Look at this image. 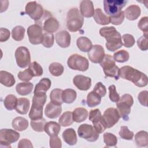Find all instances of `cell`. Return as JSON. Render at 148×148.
Masks as SVG:
<instances>
[{"instance_id": "obj_13", "label": "cell", "mask_w": 148, "mask_h": 148, "mask_svg": "<svg viewBox=\"0 0 148 148\" xmlns=\"http://www.w3.org/2000/svg\"><path fill=\"white\" fill-rule=\"evenodd\" d=\"M89 120L92 123L94 129L98 134L103 132L106 128L105 123L99 109L90 110L89 113Z\"/></svg>"}, {"instance_id": "obj_52", "label": "cell", "mask_w": 148, "mask_h": 148, "mask_svg": "<svg viewBox=\"0 0 148 148\" xmlns=\"http://www.w3.org/2000/svg\"><path fill=\"white\" fill-rule=\"evenodd\" d=\"M138 47L142 51H146L148 49L147 45V34H143L137 40Z\"/></svg>"}, {"instance_id": "obj_12", "label": "cell", "mask_w": 148, "mask_h": 148, "mask_svg": "<svg viewBox=\"0 0 148 148\" xmlns=\"http://www.w3.org/2000/svg\"><path fill=\"white\" fill-rule=\"evenodd\" d=\"M15 58L17 65L24 68L30 64L31 56L29 50L24 47H18L15 51Z\"/></svg>"}, {"instance_id": "obj_25", "label": "cell", "mask_w": 148, "mask_h": 148, "mask_svg": "<svg viewBox=\"0 0 148 148\" xmlns=\"http://www.w3.org/2000/svg\"><path fill=\"white\" fill-rule=\"evenodd\" d=\"M61 130V125L55 121H49L46 123L44 131L50 136L58 135Z\"/></svg>"}, {"instance_id": "obj_27", "label": "cell", "mask_w": 148, "mask_h": 148, "mask_svg": "<svg viewBox=\"0 0 148 148\" xmlns=\"http://www.w3.org/2000/svg\"><path fill=\"white\" fill-rule=\"evenodd\" d=\"M76 45L78 49L83 52H88L92 47L91 41L86 36H80L76 40Z\"/></svg>"}, {"instance_id": "obj_55", "label": "cell", "mask_w": 148, "mask_h": 148, "mask_svg": "<svg viewBox=\"0 0 148 148\" xmlns=\"http://www.w3.org/2000/svg\"><path fill=\"white\" fill-rule=\"evenodd\" d=\"M50 147L51 148H61L62 147V142L58 135L50 136Z\"/></svg>"}, {"instance_id": "obj_42", "label": "cell", "mask_w": 148, "mask_h": 148, "mask_svg": "<svg viewBox=\"0 0 148 148\" xmlns=\"http://www.w3.org/2000/svg\"><path fill=\"white\" fill-rule=\"evenodd\" d=\"M113 57L115 61L123 63L127 62L129 60L130 55L127 51L125 50H121L114 53Z\"/></svg>"}, {"instance_id": "obj_22", "label": "cell", "mask_w": 148, "mask_h": 148, "mask_svg": "<svg viewBox=\"0 0 148 148\" xmlns=\"http://www.w3.org/2000/svg\"><path fill=\"white\" fill-rule=\"evenodd\" d=\"M125 17L129 20H136L140 15L141 10L139 6L131 5L129 6L125 10Z\"/></svg>"}, {"instance_id": "obj_39", "label": "cell", "mask_w": 148, "mask_h": 148, "mask_svg": "<svg viewBox=\"0 0 148 148\" xmlns=\"http://www.w3.org/2000/svg\"><path fill=\"white\" fill-rule=\"evenodd\" d=\"M50 73L54 76H61L64 70L63 65L59 62H53L49 66Z\"/></svg>"}, {"instance_id": "obj_5", "label": "cell", "mask_w": 148, "mask_h": 148, "mask_svg": "<svg viewBox=\"0 0 148 148\" xmlns=\"http://www.w3.org/2000/svg\"><path fill=\"white\" fill-rule=\"evenodd\" d=\"M100 65L103 68V72L106 77H114L116 80L119 79L120 68L116 65L115 61L112 56L109 54L105 55Z\"/></svg>"}, {"instance_id": "obj_29", "label": "cell", "mask_w": 148, "mask_h": 148, "mask_svg": "<svg viewBox=\"0 0 148 148\" xmlns=\"http://www.w3.org/2000/svg\"><path fill=\"white\" fill-rule=\"evenodd\" d=\"M93 16L95 21L98 24L107 25L110 23L109 17L105 15L100 8L95 9Z\"/></svg>"}, {"instance_id": "obj_10", "label": "cell", "mask_w": 148, "mask_h": 148, "mask_svg": "<svg viewBox=\"0 0 148 148\" xmlns=\"http://www.w3.org/2000/svg\"><path fill=\"white\" fill-rule=\"evenodd\" d=\"M79 136L88 142H95L99 138V134L94 129V127L90 124H81L77 130Z\"/></svg>"}, {"instance_id": "obj_7", "label": "cell", "mask_w": 148, "mask_h": 148, "mask_svg": "<svg viewBox=\"0 0 148 148\" xmlns=\"http://www.w3.org/2000/svg\"><path fill=\"white\" fill-rule=\"evenodd\" d=\"M67 64L71 69L82 72L87 71L89 66L88 60L86 57L77 54L71 55L68 59Z\"/></svg>"}, {"instance_id": "obj_16", "label": "cell", "mask_w": 148, "mask_h": 148, "mask_svg": "<svg viewBox=\"0 0 148 148\" xmlns=\"http://www.w3.org/2000/svg\"><path fill=\"white\" fill-rule=\"evenodd\" d=\"M103 47L99 45H95L92 46L88 52L89 60L93 63H101L105 56Z\"/></svg>"}, {"instance_id": "obj_18", "label": "cell", "mask_w": 148, "mask_h": 148, "mask_svg": "<svg viewBox=\"0 0 148 148\" xmlns=\"http://www.w3.org/2000/svg\"><path fill=\"white\" fill-rule=\"evenodd\" d=\"M55 39L56 43L61 47L66 48L70 46L71 35L69 33L65 30H62L57 32Z\"/></svg>"}, {"instance_id": "obj_20", "label": "cell", "mask_w": 148, "mask_h": 148, "mask_svg": "<svg viewBox=\"0 0 148 148\" xmlns=\"http://www.w3.org/2000/svg\"><path fill=\"white\" fill-rule=\"evenodd\" d=\"M80 12L85 17H91L94 14L93 3L90 0H84L80 3Z\"/></svg>"}, {"instance_id": "obj_23", "label": "cell", "mask_w": 148, "mask_h": 148, "mask_svg": "<svg viewBox=\"0 0 148 148\" xmlns=\"http://www.w3.org/2000/svg\"><path fill=\"white\" fill-rule=\"evenodd\" d=\"M0 82L3 86L6 87H10L14 84L16 80L14 77V76L12 73L7 71H0Z\"/></svg>"}, {"instance_id": "obj_32", "label": "cell", "mask_w": 148, "mask_h": 148, "mask_svg": "<svg viewBox=\"0 0 148 148\" xmlns=\"http://www.w3.org/2000/svg\"><path fill=\"white\" fill-rule=\"evenodd\" d=\"M147 132L145 131H140L135 135V141L139 147H146L148 145Z\"/></svg>"}, {"instance_id": "obj_35", "label": "cell", "mask_w": 148, "mask_h": 148, "mask_svg": "<svg viewBox=\"0 0 148 148\" xmlns=\"http://www.w3.org/2000/svg\"><path fill=\"white\" fill-rule=\"evenodd\" d=\"M63 90L60 88L53 89L50 94V99L51 102L54 104L61 105L63 103L62 94Z\"/></svg>"}, {"instance_id": "obj_17", "label": "cell", "mask_w": 148, "mask_h": 148, "mask_svg": "<svg viewBox=\"0 0 148 148\" xmlns=\"http://www.w3.org/2000/svg\"><path fill=\"white\" fill-rule=\"evenodd\" d=\"M73 83L79 90L87 91L91 86V79L89 77L78 75L73 77Z\"/></svg>"}, {"instance_id": "obj_1", "label": "cell", "mask_w": 148, "mask_h": 148, "mask_svg": "<svg viewBox=\"0 0 148 148\" xmlns=\"http://www.w3.org/2000/svg\"><path fill=\"white\" fill-rule=\"evenodd\" d=\"M119 77L131 81L136 86L143 87L147 86L148 78L144 73L131 66H124L119 69Z\"/></svg>"}, {"instance_id": "obj_48", "label": "cell", "mask_w": 148, "mask_h": 148, "mask_svg": "<svg viewBox=\"0 0 148 148\" xmlns=\"http://www.w3.org/2000/svg\"><path fill=\"white\" fill-rule=\"evenodd\" d=\"M121 40L124 46L127 48L131 47L135 43L134 36L132 35L128 34H124L121 37Z\"/></svg>"}, {"instance_id": "obj_51", "label": "cell", "mask_w": 148, "mask_h": 148, "mask_svg": "<svg viewBox=\"0 0 148 148\" xmlns=\"http://www.w3.org/2000/svg\"><path fill=\"white\" fill-rule=\"evenodd\" d=\"M109 91V99L113 102H117L120 99V95L116 91L114 85H111L108 88Z\"/></svg>"}, {"instance_id": "obj_44", "label": "cell", "mask_w": 148, "mask_h": 148, "mask_svg": "<svg viewBox=\"0 0 148 148\" xmlns=\"http://www.w3.org/2000/svg\"><path fill=\"white\" fill-rule=\"evenodd\" d=\"M29 69L30 70L33 76H40L42 75L43 71L42 67L36 61H34L28 65Z\"/></svg>"}, {"instance_id": "obj_31", "label": "cell", "mask_w": 148, "mask_h": 148, "mask_svg": "<svg viewBox=\"0 0 148 148\" xmlns=\"http://www.w3.org/2000/svg\"><path fill=\"white\" fill-rule=\"evenodd\" d=\"M34 94V95L32 98V106L38 108H43V106L47 99L46 92H37Z\"/></svg>"}, {"instance_id": "obj_21", "label": "cell", "mask_w": 148, "mask_h": 148, "mask_svg": "<svg viewBox=\"0 0 148 148\" xmlns=\"http://www.w3.org/2000/svg\"><path fill=\"white\" fill-rule=\"evenodd\" d=\"M64 140L69 145L73 146L76 144L77 139L76 131L72 128L66 129L62 135Z\"/></svg>"}, {"instance_id": "obj_40", "label": "cell", "mask_w": 148, "mask_h": 148, "mask_svg": "<svg viewBox=\"0 0 148 148\" xmlns=\"http://www.w3.org/2000/svg\"><path fill=\"white\" fill-rule=\"evenodd\" d=\"M25 29L21 25H17L13 28L12 31V37L16 41H20L24 38Z\"/></svg>"}, {"instance_id": "obj_4", "label": "cell", "mask_w": 148, "mask_h": 148, "mask_svg": "<svg viewBox=\"0 0 148 148\" xmlns=\"http://www.w3.org/2000/svg\"><path fill=\"white\" fill-rule=\"evenodd\" d=\"M117 110L119 113L120 117L125 121L129 119V114L131 112V107L134 103V99L130 94H125L120 98L119 101L116 102Z\"/></svg>"}, {"instance_id": "obj_2", "label": "cell", "mask_w": 148, "mask_h": 148, "mask_svg": "<svg viewBox=\"0 0 148 148\" xmlns=\"http://www.w3.org/2000/svg\"><path fill=\"white\" fill-rule=\"evenodd\" d=\"M99 34L106 40V47L110 51H114L122 47L120 34L114 27H104L99 29Z\"/></svg>"}, {"instance_id": "obj_49", "label": "cell", "mask_w": 148, "mask_h": 148, "mask_svg": "<svg viewBox=\"0 0 148 148\" xmlns=\"http://www.w3.org/2000/svg\"><path fill=\"white\" fill-rule=\"evenodd\" d=\"M110 18V22L116 25H118L121 24L124 19V12L121 10L120 13H119L113 16H109Z\"/></svg>"}, {"instance_id": "obj_3", "label": "cell", "mask_w": 148, "mask_h": 148, "mask_svg": "<svg viewBox=\"0 0 148 148\" xmlns=\"http://www.w3.org/2000/svg\"><path fill=\"white\" fill-rule=\"evenodd\" d=\"M84 23L83 16L77 8H72L68 12L66 16V28L72 32L80 30Z\"/></svg>"}, {"instance_id": "obj_9", "label": "cell", "mask_w": 148, "mask_h": 148, "mask_svg": "<svg viewBox=\"0 0 148 148\" xmlns=\"http://www.w3.org/2000/svg\"><path fill=\"white\" fill-rule=\"evenodd\" d=\"M127 3V1L124 0H104V11L110 16L116 15L122 10Z\"/></svg>"}, {"instance_id": "obj_56", "label": "cell", "mask_w": 148, "mask_h": 148, "mask_svg": "<svg viewBox=\"0 0 148 148\" xmlns=\"http://www.w3.org/2000/svg\"><path fill=\"white\" fill-rule=\"evenodd\" d=\"M147 97H148V91H141L138 96V99L140 103L145 106H147Z\"/></svg>"}, {"instance_id": "obj_46", "label": "cell", "mask_w": 148, "mask_h": 148, "mask_svg": "<svg viewBox=\"0 0 148 148\" xmlns=\"http://www.w3.org/2000/svg\"><path fill=\"white\" fill-rule=\"evenodd\" d=\"M119 134L122 139L125 140H131L133 139L134 137V132L131 131L127 126H121Z\"/></svg>"}, {"instance_id": "obj_28", "label": "cell", "mask_w": 148, "mask_h": 148, "mask_svg": "<svg viewBox=\"0 0 148 148\" xmlns=\"http://www.w3.org/2000/svg\"><path fill=\"white\" fill-rule=\"evenodd\" d=\"M12 125L14 130L18 131H23L28 128V121L23 117H17L13 120Z\"/></svg>"}, {"instance_id": "obj_33", "label": "cell", "mask_w": 148, "mask_h": 148, "mask_svg": "<svg viewBox=\"0 0 148 148\" xmlns=\"http://www.w3.org/2000/svg\"><path fill=\"white\" fill-rule=\"evenodd\" d=\"M51 85V82L49 78L44 77L35 86L34 93L37 92H46L49 90Z\"/></svg>"}, {"instance_id": "obj_11", "label": "cell", "mask_w": 148, "mask_h": 148, "mask_svg": "<svg viewBox=\"0 0 148 148\" xmlns=\"http://www.w3.org/2000/svg\"><path fill=\"white\" fill-rule=\"evenodd\" d=\"M44 12L43 7L36 1L28 2L25 8V13L28 14L35 22L39 21L42 17Z\"/></svg>"}, {"instance_id": "obj_19", "label": "cell", "mask_w": 148, "mask_h": 148, "mask_svg": "<svg viewBox=\"0 0 148 148\" xmlns=\"http://www.w3.org/2000/svg\"><path fill=\"white\" fill-rule=\"evenodd\" d=\"M62 108L61 105H56L50 102L46 105L45 109V115L50 119H56L61 113Z\"/></svg>"}, {"instance_id": "obj_34", "label": "cell", "mask_w": 148, "mask_h": 148, "mask_svg": "<svg viewBox=\"0 0 148 148\" xmlns=\"http://www.w3.org/2000/svg\"><path fill=\"white\" fill-rule=\"evenodd\" d=\"M77 97V94L75 90L71 88H67L63 90L62 98L64 102L66 103H73Z\"/></svg>"}, {"instance_id": "obj_14", "label": "cell", "mask_w": 148, "mask_h": 148, "mask_svg": "<svg viewBox=\"0 0 148 148\" xmlns=\"http://www.w3.org/2000/svg\"><path fill=\"white\" fill-rule=\"evenodd\" d=\"M27 35L31 44L39 45L42 43L43 34V28L40 25L37 24L30 25L27 29Z\"/></svg>"}, {"instance_id": "obj_50", "label": "cell", "mask_w": 148, "mask_h": 148, "mask_svg": "<svg viewBox=\"0 0 148 148\" xmlns=\"http://www.w3.org/2000/svg\"><path fill=\"white\" fill-rule=\"evenodd\" d=\"M17 77L20 80L28 82L34 77L29 68L25 69L24 71H20L17 74Z\"/></svg>"}, {"instance_id": "obj_24", "label": "cell", "mask_w": 148, "mask_h": 148, "mask_svg": "<svg viewBox=\"0 0 148 148\" xmlns=\"http://www.w3.org/2000/svg\"><path fill=\"white\" fill-rule=\"evenodd\" d=\"M33 87L34 85L31 82H21L16 85V90L19 95L24 96L29 94L32 91Z\"/></svg>"}, {"instance_id": "obj_36", "label": "cell", "mask_w": 148, "mask_h": 148, "mask_svg": "<svg viewBox=\"0 0 148 148\" xmlns=\"http://www.w3.org/2000/svg\"><path fill=\"white\" fill-rule=\"evenodd\" d=\"M101 101V97L94 91L90 92L87 96V105L90 108L98 105Z\"/></svg>"}, {"instance_id": "obj_15", "label": "cell", "mask_w": 148, "mask_h": 148, "mask_svg": "<svg viewBox=\"0 0 148 148\" xmlns=\"http://www.w3.org/2000/svg\"><path fill=\"white\" fill-rule=\"evenodd\" d=\"M106 128L113 127L119 120L120 116L116 109L109 108L106 109L102 116Z\"/></svg>"}, {"instance_id": "obj_47", "label": "cell", "mask_w": 148, "mask_h": 148, "mask_svg": "<svg viewBox=\"0 0 148 148\" xmlns=\"http://www.w3.org/2000/svg\"><path fill=\"white\" fill-rule=\"evenodd\" d=\"M54 35L53 34L45 32L43 34L42 44L46 48H50L54 44Z\"/></svg>"}, {"instance_id": "obj_53", "label": "cell", "mask_w": 148, "mask_h": 148, "mask_svg": "<svg viewBox=\"0 0 148 148\" xmlns=\"http://www.w3.org/2000/svg\"><path fill=\"white\" fill-rule=\"evenodd\" d=\"M93 91L99 95L101 97H103L106 94V89L105 86L101 83L98 82L94 87Z\"/></svg>"}, {"instance_id": "obj_58", "label": "cell", "mask_w": 148, "mask_h": 148, "mask_svg": "<svg viewBox=\"0 0 148 148\" xmlns=\"http://www.w3.org/2000/svg\"><path fill=\"white\" fill-rule=\"evenodd\" d=\"M17 146L18 148H24V147L32 148L33 147V145H32L31 142L27 139H21L18 142Z\"/></svg>"}, {"instance_id": "obj_57", "label": "cell", "mask_w": 148, "mask_h": 148, "mask_svg": "<svg viewBox=\"0 0 148 148\" xmlns=\"http://www.w3.org/2000/svg\"><path fill=\"white\" fill-rule=\"evenodd\" d=\"M10 32L9 29L5 28L0 29V42H3L8 40L10 37Z\"/></svg>"}, {"instance_id": "obj_43", "label": "cell", "mask_w": 148, "mask_h": 148, "mask_svg": "<svg viewBox=\"0 0 148 148\" xmlns=\"http://www.w3.org/2000/svg\"><path fill=\"white\" fill-rule=\"evenodd\" d=\"M103 142L106 145V147L116 146L117 143V138L113 134L110 132H105L103 135Z\"/></svg>"}, {"instance_id": "obj_38", "label": "cell", "mask_w": 148, "mask_h": 148, "mask_svg": "<svg viewBox=\"0 0 148 148\" xmlns=\"http://www.w3.org/2000/svg\"><path fill=\"white\" fill-rule=\"evenodd\" d=\"M59 124L62 127H67L71 125L73 123L72 112L67 111L64 112L58 120Z\"/></svg>"}, {"instance_id": "obj_54", "label": "cell", "mask_w": 148, "mask_h": 148, "mask_svg": "<svg viewBox=\"0 0 148 148\" xmlns=\"http://www.w3.org/2000/svg\"><path fill=\"white\" fill-rule=\"evenodd\" d=\"M138 27L141 31H142L144 32L143 34H147V32H148V17L147 16L142 17L138 22Z\"/></svg>"}, {"instance_id": "obj_37", "label": "cell", "mask_w": 148, "mask_h": 148, "mask_svg": "<svg viewBox=\"0 0 148 148\" xmlns=\"http://www.w3.org/2000/svg\"><path fill=\"white\" fill-rule=\"evenodd\" d=\"M17 101L18 99L15 95L13 94H9L5 97L3 101V104L6 109L12 110L16 109Z\"/></svg>"}, {"instance_id": "obj_41", "label": "cell", "mask_w": 148, "mask_h": 148, "mask_svg": "<svg viewBox=\"0 0 148 148\" xmlns=\"http://www.w3.org/2000/svg\"><path fill=\"white\" fill-rule=\"evenodd\" d=\"M46 123V120L43 118L36 120H31V126L32 130H34L35 131L40 132L44 131Z\"/></svg>"}, {"instance_id": "obj_8", "label": "cell", "mask_w": 148, "mask_h": 148, "mask_svg": "<svg viewBox=\"0 0 148 148\" xmlns=\"http://www.w3.org/2000/svg\"><path fill=\"white\" fill-rule=\"evenodd\" d=\"M20 134L12 129H1L0 131V143L1 147H11L10 144L17 141Z\"/></svg>"}, {"instance_id": "obj_6", "label": "cell", "mask_w": 148, "mask_h": 148, "mask_svg": "<svg viewBox=\"0 0 148 148\" xmlns=\"http://www.w3.org/2000/svg\"><path fill=\"white\" fill-rule=\"evenodd\" d=\"M35 23L40 25L46 32L50 34L56 32L60 26L58 20L53 17L48 11H45L42 17Z\"/></svg>"}, {"instance_id": "obj_26", "label": "cell", "mask_w": 148, "mask_h": 148, "mask_svg": "<svg viewBox=\"0 0 148 148\" xmlns=\"http://www.w3.org/2000/svg\"><path fill=\"white\" fill-rule=\"evenodd\" d=\"M30 106L29 101L25 98H20L18 99L16 107V112L20 114H25L28 113Z\"/></svg>"}, {"instance_id": "obj_45", "label": "cell", "mask_w": 148, "mask_h": 148, "mask_svg": "<svg viewBox=\"0 0 148 148\" xmlns=\"http://www.w3.org/2000/svg\"><path fill=\"white\" fill-rule=\"evenodd\" d=\"M43 108L31 106L29 113V117L31 120H36L43 118Z\"/></svg>"}, {"instance_id": "obj_30", "label": "cell", "mask_w": 148, "mask_h": 148, "mask_svg": "<svg viewBox=\"0 0 148 148\" xmlns=\"http://www.w3.org/2000/svg\"><path fill=\"white\" fill-rule=\"evenodd\" d=\"M73 121L81 123L86 120L88 117V112L84 108H77L72 112Z\"/></svg>"}]
</instances>
